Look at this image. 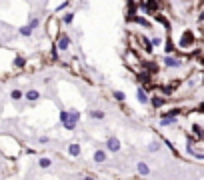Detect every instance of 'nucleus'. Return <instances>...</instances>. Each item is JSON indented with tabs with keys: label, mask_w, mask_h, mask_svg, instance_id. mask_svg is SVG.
<instances>
[{
	"label": "nucleus",
	"mask_w": 204,
	"mask_h": 180,
	"mask_svg": "<svg viewBox=\"0 0 204 180\" xmlns=\"http://www.w3.org/2000/svg\"><path fill=\"white\" fill-rule=\"evenodd\" d=\"M78 120H80V112H78V110H68V118L64 122V128H66V130H74V126H76Z\"/></svg>",
	"instance_id": "nucleus-1"
},
{
	"label": "nucleus",
	"mask_w": 204,
	"mask_h": 180,
	"mask_svg": "<svg viewBox=\"0 0 204 180\" xmlns=\"http://www.w3.org/2000/svg\"><path fill=\"white\" fill-rule=\"evenodd\" d=\"M194 44V32L192 30H186L184 34H182V38H180V46L182 48H188V46H192Z\"/></svg>",
	"instance_id": "nucleus-2"
},
{
	"label": "nucleus",
	"mask_w": 204,
	"mask_h": 180,
	"mask_svg": "<svg viewBox=\"0 0 204 180\" xmlns=\"http://www.w3.org/2000/svg\"><path fill=\"white\" fill-rule=\"evenodd\" d=\"M106 148H108V152H118V150H120V140H118L116 136H110V138L106 140Z\"/></svg>",
	"instance_id": "nucleus-3"
},
{
	"label": "nucleus",
	"mask_w": 204,
	"mask_h": 180,
	"mask_svg": "<svg viewBox=\"0 0 204 180\" xmlns=\"http://www.w3.org/2000/svg\"><path fill=\"white\" fill-rule=\"evenodd\" d=\"M164 64H166L168 68H180V66H182V60L176 58V56H170V54H168V56L164 58Z\"/></svg>",
	"instance_id": "nucleus-4"
},
{
	"label": "nucleus",
	"mask_w": 204,
	"mask_h": 180,
	"mask_svg": "<svg viewBox=\"0 0 204 180\" xmlns=\"http://www.w3.org/2000/svg\"><path fill=\"white\" fill-rule=\"evenodd\" d=\"M58 48H60V50H68V48H70V38H68V34L62 32L60 36H58Z\"/></svg>",
	"instance_id": "nucleus-5"
},
{
	"label": "nucleus",
	"mask_w": 204,
	"mask_h": 180,
	"mask_svg": "<svg viewBox=\"0 0 204 180\" xmlns=\"http://www.w3.org/2000/svg\"><path fill=\"white\" fill-rule=\"evenodd\" d=\"M92 160L96 162V164H102V162L108 160V154H106V150H96L94 156H92Z\"/></svg>",
	"instance_id": "nucleus-6"
},
{
	"label": "nucleus",
	"mask_w": 204,
	"mask_h": 180,
	"mask_svg": "<svg viewBox=\"0 0 204 180\" xmlns=\"http://www.w3.org/2000/svg\"><path fill=\"white\" fill-rule=\"evenodd\" d=\"M24 98H26L28 102H36L38 98H40V92H38L36 88H30V90H26V92H24Z\"/></svg>",
	"instance_id": "nucleus-7"
},
{
	"label": "nucleus",
	"mask_w": 204,
	"mask_h": 180,
	"mask_svg": "<svg viewBox=\"0 0 204 180\" xmlns=\"http://www.w3.org/2000/svg\"><path fill=\"white\" fill-rule=\"evenodd\" d=\"M136 170H138V174H142V176H148V174H150V168H148L146 162H138V164H136Z\"/></svg>",
	"instance_id": "nucleus-8"
},
{
	"label": "nucleus",
	"mask_w": 204,
	"mask_h": 180,
	"mask_svg": "<svg viewBox=\"0 0 204 180\" xmlns=\"http://www.w3.org/2000/svg\"><path fill=\"white\" fill-rule=\"evenodd\" d=\"M136 98H138L140 104H146V102H148V94L144 92V88H138V90H136Z\"/></svg>",
	"instance_id": "nucleus-9"
},
{
	"label": "nucleus",
	"mask_w": 204,
	"mask_h": 180,
	"mask_svg": "<svg viewBox=\"0 0 204 180\" xmlns=\"http://www.w3.org/2000/svg\"><path fill=\"white\" fill-rule=\"evenodd\" d=\"M32 32H34V30L28 26V24H26V26H20V28H18V34H20V36H24V38L32 36Z\"/></svg>",
	"instance_id": "nucleus-10"
},
{
	"label": "nucleus",
	"mask_w": 204,
	"mask_h": 180,
	"mask_svg": "<svg viewBox=\"0 0 204 180\" xmlns=\"http://www.w3.org/2000/svg\"><path fill=\"white\" fill-rule=\"evenodd\" d=\"M10 98H12L14 102H18V100H22V98H24V92H22V90H18V88H14V90L10 92Z\"/></svg>",
	"instance_id": "nucleus-11"
},
{
	"label": "nucleus",
	"mask_w": 204,
	"mask_h": 180,
	"mask_svg": "<svg viewBox=\"0 0 204 180\" xmlns=\"http://www.w3.org/2000/svg\"><path fill=\"white\" fill-rule=\"evenodd\" d=\"M68 152L72 154V156H80V144H76V142H72L70 146H68Z\"/></svg>",
	"instance_id": "nucleus-12"
},
{
	"label": "nucleus",
	"mask_w": 204,
	"mask_h": 180,
	"mask_svg": "<svg viewBox=\"0 0 204 180\" xmlns=\"http://www.w3.org/2000/svg\"><path fill=\"white\" fill-rule=\"evenodd\" d=\"M62 22H64L66 26H70V24L74 22V12H66V14L62 16Z\"/></svg>",
	"instance_id": "nucleus-13"
},
{
	"label": "nucleus",
	"mask_w": 204,
	"mask_h": 180,
	"mask_svg": "<svg viewBox=\"0 0 204 180\" xmlns=\"http://www.w3.org/2000/svg\"><path fill=\"white\" fill-rule=\"evenodd\" d=\"M148 102H150L152 106H154V108H160V106L164 104V100L162 98H156V96H152V98H148Z\"/></svg>",
	"instance_id": "nucleus-14"
},
{
	"label": "nucleus",
	"mask_w": 204,
	"mask_h": 180,
	"mask_svg": "<svg viewBox=\"0 0 204 180\" xmlns=\"http://www.w3.org/2000/svg\"><path fill=\"white\" fill-rule=\"evenodd\" d=\"M12 64H14L16 68H22L24 64H26V58H24V56H16L14 60H12Z\"/></svg>",
	"instance_id": "nucleus-15"
},
{
	"label": "nucleus",
	"mask_w": 204,
	"mask_h": 180,
	"mask_svg": "<svg viewBox=\"0 0 204 180\" xmlns=\"http://www.w3.org/2000/svg\"><path fill=\"white\" fill-rule=\"evenodd\" d=\"M38 166H40V168H50V166H52V160H50V158H40V160H38Z\"/></svg>",
	"instance_id": "nucleus-16"
},
{
	"label": "nucleus",
	"mask_w": 204,
	"mask_h": 180,
	"mask_svg": "<svg viewBox=\"0 0 204 180\" xmlns=\"http://www.w3.org/2000/svg\"><path fill=\"white\" fill-rule=\"evenodd\" d=\"M88 114H90V118H94V120H102V118L106 116L102 110H92V112H88Z\"/></svg>",
	"instance_id": "nucleus-17"
},
{
	"label": "nucleus",
	"mask_w": 204,
	"mask_h": 180,
	"mask_svg": "<svg viewBox=\"0 0 204 180\" xmlns=\"http://www.w3.org/2000/svg\"><path fill=\"white\" fill-rule=\"evenodd\" d=\"M28 26H30L32 30H36L38 26H40V20H38L36 16H32V18H30V22H28Z\"/></svg>",
	"instance_id": "nucleus-18"
},
{
	"label": "nucleus",
	"mask_w": 204,
	"mask_h": 180,
	"mask_svg": "<svg viewBox=\"0 0 204 180\" xmlns=\"http://www.w3.org/2000/svg\"><path fill=\"white\" fill-rule=\"evenodd\" d=\"M160 148H162V144H160V142H152L150 146H148V150H150V152H158Z\"/></svg>",
	"instance_id": "nucleus-19"
},
{
	"label": "nucleus",
	"mask_w": 204,
	"mask_h": 180,
	"mask_svg": "<svg viewBox=\"0 0 204 180\" xmlns=\"http://www.w3.org/2000/svg\"><path fill=\"white\" fill-rule=\"evenodd\" d=\"M150 44H152V48H156V46L162 44V38H160V36H154V38L150 40Z\"/></svg>",
	"instance_id": "nucleus-20"
},
{
	"label": "nucleus",
	"mask_w": 204,
	"mask_h": 180,
	"mask_svg": "<svg viewBox=\"0 0 204 180\" xmlns=\"http://www.w3.org/2000/svg\"><path fill=\"white\" fill-rule=\"evenodd\" d=\"M114 98H116L118 102H122V100H124L126 96H124V92H120V90H116V92H114Z\"/></svg>",
	"instance_id": "nucleus-21"
},
{
	"label": "nucleus",
	"mask_w": 204,
	"mask_h": 180,
	"mask_svg": "<svg viewBox=\"0 0 204 180\" xmlns=\"http://www.w3.org/2000/svg\"><path fill=\"white\" fill-rule=\"evenodd\" d=\"M68 4H70V2H68V0H66V2H62L60 6L56 8V12H60V10H66V8H68Z\"/></svg>",
	"instance_id": "nucleus-22"
},
{
	"label": "nucleus",
	"mask_w": 204,
	"mask_h": 180,
	"mask_svg": "<svg viewBox=\"0 0 204 180\" xmlns=\"http://www.w3.org/2000/svg\"><path fill=\"white\" fill-rule=\"evenodd\" d=\"M66 118H68V112H66V110H62V112H60V122L64 124V122H66Z\"/></svg>",
	"instance_id": "nucleus-23"
},
{
	"label": "nucleus",
	"mask_w": 204,
	"mask_h": 180,
	"mask_svg": "<svg viewBox=\"0 0 204 180\" xmlns=\"http://www.w3.org/2000/svg\"><path fill=\"white\" fill-rule=\"evenodd\" d=\"M138 24H142V26H150V24H148L144 18H138Z\"/></svg>",
	"instance_id": "nucleus-24"
},
{
	"label": "nucleus",
	"mask_w": 204,
	"mask_h": 180,
	"mask_svg": "<svg viewBox=\"0 0 204 180\" xmlns=\"http://www.w3.org/2000/svg\"><path fill=\"white\" fill-rule=\"evenodd\" d=\"M80 180H96V178H92V176H84V178H80Z\"/></svg>",
	"instance_id": "nucleus-25"
},
{
	"label": "nucleus",
	"mask_w": 204,
	"mask_h": 180,
	"mask_svg": "<svg viewBox=\"0 0 204 180\" xmlns=\"http://www.w3.org/2000/svg\"><path fill=\"white\" fill-rule=\"evenodd\" d=\"M196 180H198V178H196Z\"/></svg>",
	"instance_id": "nucleus-26"
}]
</instances>
